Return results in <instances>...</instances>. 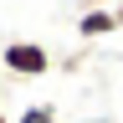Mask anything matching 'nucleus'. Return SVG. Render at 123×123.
<instances>
[{
  "label": "nucleus",
  "mask_w": 123,
  "mask_h": 123,
  "mask_svg": "<svg viewBox=\"0 0 123 123\" xmlns=\"http://www.w3.org/2000/svg\"><path fill=\"white\" fill-rule=\"evenodd\" d=\"M0 72H10V77H46L51 72V51L41 41H5L0 46Z\"/></svg>",
  "instance_id": "nucleus-1"
},
{
  "label": "nucleus",
  "mask_w": 123,
  "mask_h": 123,
  "mask_svg": "<svg viewBox=\"0 0 123 123\" xmlns=\"http://www.w3.org/2000/svg\"><path fill=\"white\" fill-rule=\"evenodd\" d=\"M15 123H62V118H56L51 103H31V108H21V113H15Z\"/></svg>",
  "instance_id": "nucleus-3"
},
{
  "label": "nucleus",
  "mask_w": 123,
  "mask_h": 123,
  "mask_svg": "<svg viewBox=\"0 0 123 123\" xmlns=\"http://www.w3.org/2000/svg\"><path fill=\"white\" fill-rule=\"evenodd\" d=\"M0 123H15V118H5V113H0Z\"/></svg>",
  "instance_id": "nucleus-4"
},
{
  "label": "nucleus",
  "mask_w": 123,
  "mask_h": 123,
  "mask_svg": "<svg viewBox=\"0 0 123 123\" xmlns=\"http://www.w3.org/2000/svg\"><path fill=\"white\" fill-rule=\"evenodd\" d=\"M118 26H123V10H113V5H82V15H77V36L82 41H103Z\"/></svg>",
  "instance_id": "nucleus-2"
}]
</instances>
